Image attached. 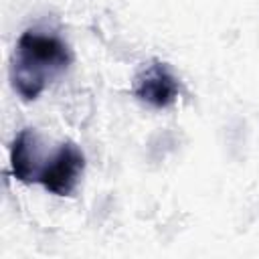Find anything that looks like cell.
<instances>
[{
    "mask_svg": "<svg viewBox=\"0 0 259 259\" xmlns=\"http://www.w3.org/2000/svg\"><path fill=\"white\" fill-rule=\"evenodd\" d=\"M71 49L59 36L26 30L20 34L10 61L12 87L24 101H32L45 91L53 77L71 65Z\"/></svg>",
    "mask_w": 259,
    "mask_h": 259,
    "instance_id": "obj_1",
    "label": "cell"
},
{
    "mask_svg": "<svg viewBox=\"0 0 259 259\" xmlns=\"http://www.w3.org/2000/svg\"><path fill=\"white\" fill-rule=\"evenodd\" d=\"M85 170V156L83 152L73 144L65 142L47 164H42V170L38 174V180L45 190L57 196H71L73 190L79 184V178Z\"/></svg>",
    "mask_w": 259,
    "mask_h": 259,
    "instance_id": "obj_2",
    "label": "cell"
},
{
    "mask_svg": "<svg viewBox=\"0 0 259 259\" xmlns=\"http://www.w3.org/2000/svg\"><path fill=\"white\" fill-rule=\"evenodd\" d=\"M178 89V79L170 73V69L160 61H152L136 75L132 91L140 101L162 109L176 101Z\"/></svg>",
    "mask_w": 259,
    "mask_h": 259,
    "instance_id": "obj_3",
    "label": "cell"
},
{
    "mask_svg": "<svg viewBox=\"0 0 259 259\" xmlns=\"http://www.w3.org/2000/svg\"><path fill=\"white\" fill-rule=\"evenodd\" d=\"M10 168L18 182H36L42 170L38 156V138L32 130H22L10 146Z\"/></svg>",
    "mask_w": 259,
    "mask_h": 259,
    "instance_id": "obj_4",
    "label": "cell"
}]
</instances>
